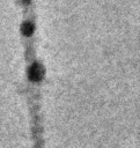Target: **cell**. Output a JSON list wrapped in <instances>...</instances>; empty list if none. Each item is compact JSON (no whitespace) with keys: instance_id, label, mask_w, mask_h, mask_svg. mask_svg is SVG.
<instances>
[{"instance_id":"1","label":"cell","mask_w":140,"mask_h":148,"mask_svg":"<svg viewBox=\"0 0 140 148\" xmlns=\"http://www.w3.org/2000/svg\"><path fill=\"white\" fill-rule=\"evenodd\" d=\"M43 76V69L38 66H32V68L29 72V77L31 81H39Z\"/></svg>"}]
</instances>
